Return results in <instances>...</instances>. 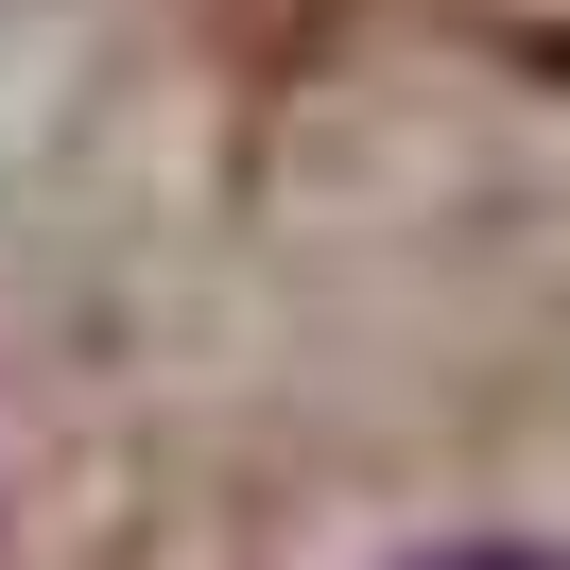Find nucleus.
<instances>
[{
	"label": "nucleus",
	"mask_w": 570,
	"mask_h": 570,
	"mask_svg": "<svg viewBox=\"0 0 570 570\" xmlns=\"http://www.w3.org/2000/svg\"><path fill=\"white\" fill-rule=\"evenodd\" d=\"M432 570H535V553H432Z\"/></svg>",
	"instance_id": "nucleus-1"
}]
</instances>
